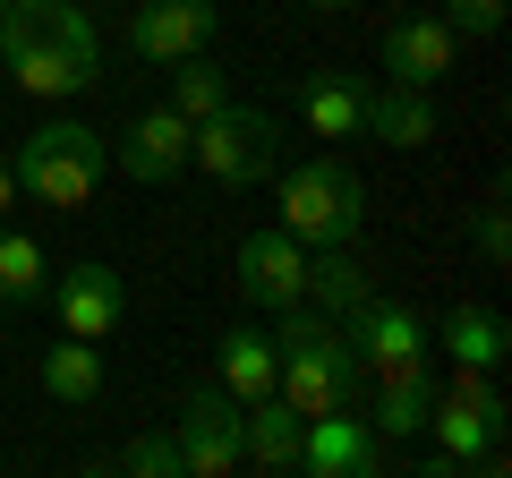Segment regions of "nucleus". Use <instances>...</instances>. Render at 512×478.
<instances>
[{
    "instance_id": "f257e3e1",
    "label": "nucleus",
    "mask_w": 512,
    "mask_h": 478,
    "mask_svg": "<svg viewBox=\"0 0 512 478\" xmlns=\"http://www.w3.org/2000/svg\"><path fill=\"white\" fill-rule=\"evenodd\" d=\"M0 60H9V86L18 94L69 103V94H86L94 77H103V35H94V18L77 0H52L43 18L9 9V18H0Z\"/></svg>"
},
{
    "instance_id": "f03ea898",
    "label": "nucleus",
    "mask_w": 512,
    "mask_h": 478,
    "mask_svg": "<svg viewBox=\"0 0 512 478\" xmlns=\"http://www.w3.org/2000/svg\"><path fill=\"white\" fill-rule=\"evenodd\" d=\"M274 393L299 410V419H325V410H350V393H359V350H350V333L333 325V316H316L308 299L299 308L274 316Z\"/></svg>"
},
{
    "instance_id": "7ed1b4c3",
    "label": "nucleus",
    "mask_w": 512,
    "mask_h": 478,
    "mask_svg": "<svg viewBox=\"0 0 512 478\" xmlns=\"http://www.w3.org/2000/svg\"><path fill=\"white\" fill-rule=\"evenodd\" d=\"M9 171H18V197L52 205V214H77V205H94V188H103V171H111V146L86 129V120L52 111L43 129H26V137H18Z\"/></svg>"
},
{
    "instance_id": "20e7f679",
    "label": "nucleus",
    "mask_w": 512,
    "mask_h": 478,
    "mask_svg": "<svg viewBox=\"0 0 512 478\" xmlns=\"http://www.w3.org/2000/svg\"><path fill=\"white\" fill-rule=\"evenodd\" d=\"M274 214L299 248H350L359 239V214H367V188L342 154H308V163L274 171Z\"/></svg>"
},
{
    "instance_id": "39448f33",
    "label": "nucleus",
    "mask_w": 512,
    "mask_h": 478,
    "mask_svg": "<svg viewBox=\"0 0 512 478\" xmlns=\"http://www.w3.org/2000/svg\"><path fill=\"white\" fill-rule=\"evenodd\" d=\"M188 163L205 171L214 188H256V180H274L282 171V129H274V111H256V103H222L214 120H197L188 129Z\"/></svg>"
},
{
    "instance_id": "423d86ee",
    "label": "nucleus",
    "mask_w": 512,
    "mask_h": 478,
    "mask_svg": "<svg viewBox=\"0 0 512 478\" xmlns=\"http://www.w3.org/2000/svg\"><path fill=\"white\" fill-rule=\"evenodd\" d=\"M504 427H512V410H504L495 368H453V376H436V410H427L436 453H453L461 470H478V453H487Z\"/></svg>"
},
{
    "instance_id": "0eeeda50",
    "label": "nucleus",
    "mask_w": 512,
    "mask_h": 478,
    "mask_svg": "<svg viewBox=\"0 0 512 478\" xmlns=\"http://www.w3.org/2000/svg\"><path fill=\"white\" fill-rule=\"evenodd\" d=\"M342 333H350V350H359V368H376V385L384 376H410V368H436L419 308H402V299H384V291H367L359 308L342 316Z\"/></svg>"
},
{
    "instance_id": "6e6552de",
    "label": "nucleus",
    "mask_w": 512,
    "mask_h": 478,
    "mask_svg": "<svg viewBox=\"0 0 512 478\" xmlns=\"http://www.w3.org/2000/svg\"><path fill=\"white\" fill-rule=\"evenodd\" d=\"M299 478H384L393 470V444L376 436L350 410H325V419H299Z\"/></svg>"
},
{
    "instance_id": "1a4fd4ad",
    "label": "nucleus",
    "mask_w": 512,
    "mask_h": 478,
    "mask_svg": "<svg viewBox=\"0 0 512 478\" xmlns=\"http://www.w3.org/2000/svg\"><path fill=\"white\" fill-rule=\"evenodd\" d=\"M171 444H180V478H239V402L222 385H188Z\"/></svg>"
},
{
    "instance_id": "9d476101",
    "label": "nucleus",
    "mask_w": 512,
    "mask_h": 478,
    "mask_svg": "<svg viewBox=\"0 0 512 478\" xmlns=\"http://www.w3.org/2000/svg\"><path fill=\"white\" fill-rule=\"evenodd\" d=\"M299 282H308V248H299L282 222H265V231L239 239V291H248V308H265V316L299 308Z\"/></svg>"
},
{
    "instance_id": "9b49d317",
    "label": "nucleus",
    "mask_w": 512,
    "mask_h": 478,
    "mask_svg": "<svg viewBox=\"0 0 512 478\" xmlns=\"http://www.w3.org/2000/svg\"><path fill=\"white\" fill-rule=\"evenodd\" d=\"M453 60H461V35H453V18H393L384 26V86H427L436 94L444 77H453Z\"/></svg>"
},
{
    "instance_id": "f8f14e48",
    "label": "nucleus",
    "mask_w": 512,
    "mask_h": 478,
    "mask_svg": "<svg viewBox=\"0 0 512 478\" xmlns=\"http://www.w3.org/2000/svg\"><path fill=\"white\" fill-rule=\"evenodd\" d=\"M214 26H222L214 0H146V9L128 18V52L154 60V69H171V60L205 52V43H214Z\"/></svg>"
},
{
    "instance_id": "ddd939ff",
    "label": "nucleus",
    "mask_w": 512,
    "mask_h": 478,
    "mask_svg": "<svg viewBox=\"0 0 512 478\" xmlns=\"http://www.w3.org/2000/svg\"><path fill=\"white\" fill-rule=\"evenodd\" d=\"M52 316H60V333L111 342V333H120V316H128V291H120V274H111L103 257H86V265H69V274L52 282Z\"/></svg>"
},
{
    "instance_id": "4468645a",
    "label": "nucleus",
    "mask_w": 512,
    "mask_h": 478,
    "mask_svg": "<svg viewBox=\"0 0 512 478\" xmlns=\"http://www.w3.org/2000/svg\"><path fill=\"white\" fill-rule=\"evenodd\" d=\"M120 171H128V180H146V188H171L188 171V120L171 103L137 111V120L120 129Z\"/></svg>"
},
{
    "instance_id": "2eb2a0df",
    "label": "nucleus",
    "mask_w": 512,
    "mask_h": 478,
    "mask_svg": "<svg viewBox=\"0 0 512 478\" xmlns=\"http://www.w3.org/2000/svg\"><path fill=\"white\" fill-rule=\"evenodd\" d=\"M299 120L316 129V146H350L367 129V77H350V69L299 77Z\"/></svg>"
},
{
    "instance_id": "dca6fc26",
    "label": "nucleus",
    "mask_w": 512,
    "mask_h": 478,
    "mask_svg": "<svg viewBox=\"0 0 512 478\" xmlns=\"http://www.w3.org/2000/svg\"><path fill=\"white\" fill-rule=\"evenodd\" d=\"M299 461V410L282 402V393H265V402H239V470H274L291 478Z\"/></svg>"
},
{
    "instance_id": "f3484780",
    "label": "nucleus",
    "mask_w": 512,
    "mask_h": 478,
    "mask_svg": "<svg viewBox=\"0 0 512 478\" xmlns=\"http://www.w3.org/2000/svg\"><path fill=\"white\" fill-rule=\"evenodd\" d=\"M274 368H282V350H274V333H265V325H231V333H222L214 385L231 393V402H265V393H274Z\"/></svg>"
},
{
    "instance_id": "a211bd4d",
    "label": "nucleus",
    "mask_w": 512,
    "mask_h": 478,
    "mask_svg": "<svg viewBox=\"0 0 512 478\" xmlns=\"http://www.w3.org/2000/svg\"><path fill=\"white\" fill-rule=\"evenodd\" d=\"M376 146H436V103H427V86H367V129Z\"/></svg>"
},
{
    "instance_id": "6ab92c4d",
    "label": "nucleus",
    "mask_w": 512,
    "mask_h": 478,
    "mask_svg": "<svg viewBox=\"0 0 512 478\" xmlns=\"http://www.w3.org/2000/svg\"><path fill=\"white\" fill-rule=\"evenodd\" d=\"M43 393H52L60 410H94L103 402V350H94L86 333H60V342L43 350Z\"/></svg>"
},
{
    "instance_id": "aec40b11",
    "label": "nucleus",
    "mask_w": 512,
    "mask_h": 478,
    "mask_svg": "<svg viewBox=\"0 0 512 478\" xmlns=\"http://www.w3.org/2000/svg\"><path fill=\"white\" fill-rule=\"evenodd\" d=\"M367 291H376V282H367V265L350 257V248H308V282H299V299H308L316 316H333V325H342Z\"/></svg>"
},
{
    "instance_id": "412c9836",
    "label": "nucleus",
    "mask_w": 512,
    "mask_h": 478,
    "mask_svg": "<svg viewBox=\"0 0 512 478\" xmlns=\"http://www.w3.org/2000/svg\"><path fill=\"white\" fill-rule=\"evenodd\" d=\"M436 342L453 350V368H504V316H495L487 299H461V308H444Z\"/></svg>"
},
{
    "instance_id": "4be33fe9",
    "label": "nucleus",
    "mask_w": 512,
    "mask_h": 478,
    "mask_svg": "<svg viewBox=\"0 0 512 478\" xmlns=\"http://www.w3.org/2000/svg\"><path fill=\"white\" fill-rule=\"evenodd\" d=\"M427 410H436V368H410V376H384L367 427H376L384 444H402V436H427Z\"/></svg>"
},
{
    "instance_id": "5701e85b",
    "label": "nucleus",
    "mask_w": 512,
    "mask_h": 478,
    "mask_svg": "<svg viewBox=\"0 0 512 478\" xmlns=\"http://www.w3.org/2000/svg\"><path fill=\"white\" fill-rule=\"evenodd\" d=\"M52 299V257L18 222H0V308H43Z\"/></svg>"
},
{
    "instance_id": "b1692460",
    "label": "nucleus",
    "mask_w": 512,
    "mask_h": 478,
    "mask_svg": "<svg viewBox=\"0 0 512 478\" xmlns=\"http://www.w3.org/2000/svg\"><path fill=\"white\" fill-rule=\"evenodd\" d=\"M222 103H231V77H222L214 60H205V52H188V60H171V111H180L188 129H197V120H214Z\"/></svg>"
},
{
    "instance_id": "393cba45",
    "label": "nucleus",
    "mask_w": 512,
    "mask_h": 478,
    "mask_svg": "<svg viewBox=\"0 0 512 478\" xmlns=\"http://www.w3.org/2000/svg\"><path fill=\"white\" fill-rule=\"evenodd\" d=\"M120 470H137V478H180V444H171V436H146V444H128V453H120Z\"/></svg>"
},
{
    "instance_id": "a878e982",
    "label": "nucleus",
    "mask_w": 512,
    "mask_h": 478,
    "mask_svg": "<svg viewBox=\"0 0 512 478\" xmlns=\"http://www.w3.org/2000/svg\"><path fill=\"white\" fill-rule=\"evenodd\" d=\"M478 257L504 274V257H512V222H504V205H487V214H478Z\"/></svg>"
},
{
    "instance_id": "bb28decb",
    "label": "nucleus",
    "mask_w": 512,
    "mask_h": 478,
    "mask_svg": "<svg viewBox=\"0 0 512 478\" xmlns=\"http://www.w3.org/2000/svg\"><path fill=\"white\" fill-rule=\"evenodd\" d=\"M504 26V0H453V35H495Z\"/></svg>"
},
{
    "instance_id": "cd10ccee",
    "label": "nucleus",
    "mask_w": 512,
    "mask_h": 478,
    "mask_svg": "<svg viewBox=\"0 0 512 478\" xmlns=\"http://www.w3.org/2000/svg\"><path fill=\"white\" fill-rule=\"evenodd\" d=\"M9 214H18V171L0 163V222H9Z\"/></svg>"
},
{
    "instance_id": "c85d7f7f",
    "label": "nucleus",
    "mask_w": 512,
    "mask_h": 478,
    "mask_svg": "<svg viewBox=\"0 0 512 478\" xmlns=\"http://www.w3.org/2000/svg\"><path fill=\"white\" fill-rule=\"evenodd\" d=\"M9 9H26V18H43V9H52V0H9Z\"/></svg>"
},
{
    "instance_id": "c756f323",
    "label": "nucleus",
    "mask_w": 512,
    "mask_h": 478,
    "mask_svg": "<svg viewBox=\"0 0 512 478\" xmlns=\"http://www.w3.org/2000/svg\"><path fill=\"white\" fill-rule=\"evenodd\" d=\"M308 9H350V0H308Z\"/></svg>"
},
{
    "instance_id": "7c9ffc66",
    "label": "nucleus",
    "mask_w": 512,
    "mask_h": 478,
    "mask_svg": "<svg viewBox=\"0 0 512 478\" xmlns=\"http://www.w3.org/2000/svg\"><path fill=\"white\" fill-rule=\"evenodd\" d=\"M0 86H9V60H0Z\"/></svg>"
},
{
    "instance_id": "2f4dec72",
    "label": "nucleus",
    "mask_w": 512,
    "mask_h": 478,
    "mask_svg": "<svg viewBox=\"0 0 512 478\" xmlns=\"http://www.w3.org/2000/svg\"><path fill=\"white\" fill-rule=\"evenodd\" d=\"M393 9H419V0H393Z\"/></svg>"
},
{
    "instance_id": "473e14b6",
    "label": "nucleus",
    "mask_w": 512,
    "mask_h": 478,
    "mask_svg": "<svg viewBox=\"0 0 512 478\" xmlns=\"http://www.w3.org/2000/svg\"><path fill=\"white\" fill-rule=\"evenodd\" d=\"M0 350H9V325H0Z\"/></svg>"
},
{
    "instance_id": "72a5a7b5",
    "label": "nucleus",
    "mask_w": 512,
    "mask_h": 478,
    "mask_svg": "<svg viewBox=\"0 0 512 478\" xmlns=\"http://www.w3.org/2000/svg\"><path fill=\"white\" fill-rule=\"evenodd\" d=\"M0 18H9V0H0Z\"/></svg>"
}]
</instances>
